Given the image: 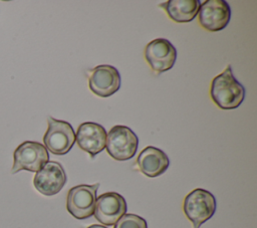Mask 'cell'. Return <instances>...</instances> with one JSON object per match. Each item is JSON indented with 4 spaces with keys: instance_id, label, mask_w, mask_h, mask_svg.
Instances as JSON below:
<instances>
[{
    "instance_id": "6da1fadb",
    "label": "cell",
    "mask_w": 257,
    "mask_h": 228,
    "mask_svg": "<svg viewBox=\"0 0 257 228\" xmlns=\"http://www.w3.org/2000/svg\"><path fill=\"white\" fill-rule=\"evenodd\" d=\"M210 95L214 103L222 109H234L243 102L245 88L235 78L231 65L213 78Z\"/></svg>"
},
{
    "instance_id": "7a4b0ae2",
    "label": "cell",
    "mask_w": 257,
    "mask_h": 228,
    "mask_svg": "<svg viewBox=\"0 0 257 228\" xmlns=\"http://www.w3.org/2000/svg\"><path fill=\"white\" fill-rule=\"evenodd\" d=\"M216 199L212 193L197 188L191 191L184 199L183 211L192 222L194 228H200L216 211Z\"/></svg>"
},
{
    "instance_id": "3957f363",
    "label": "cell",
    "mask_w": 257,
    "mask_h": 228,
    "mask_svg": "<svg viewBox=\"0 0 257 228\" xmlns=\"http://www.w3.org/2000/svg\"><path fill=\"white\" fill-rule=\"evenodd\" d=\"M48 161V151L42 144L33 141H25L20 144L13 153L11 174H16L22 170L36 173Z\"/></svg>"
},
{
    "instance_id": "277c9868",
    "label": "cell",
    "mask_w": 257,
    "mask_h": 228,
    "mask_svg": "<svg viewBox=\"0 0 257 228\" xmlns=\"http://www.w3.org/2000/svg\"><path fill=\"white\" fill-rule=\"evenodd\" d=\"M138 147L139 139L128 127L116 125L106 135L105 148L108 155L114 160L132 159L136 155Z\"/></svg>"
},
{
    "instance_id": "5b68a950",
    "label": "cell",
    "mask_w": 257,
    "mask_h": 228,
    "mask_svg": "<svg viewBox=\"0 0 257 228\" xmlns=\"http://www.w3.org/2000/svg\"><path fill=\"white\" fill-rule=\"evenodd\" d=\"M48 128L43 136L46 150L54 155L67 154L75 143V133L72 126L64 121L47 118Z\"/></svg>"
},
{
    "instance_id": "8992f818",
    "label": "cell",
    "mask_w": 257,
    "mask_h": 228,
    "mask_svg": "<svg viewBox=\"0 0 257 228\" xmlns=\"http://www.w3.org/2000/svg\"><path fill=\"white\" fill-rule=\"evenodd\" d=\"M99 183L77 185L69 189L66 198V209L74 218L82 220L93 215Z\"/></svg>"
},
{
    "instance_id": "52a82bcc",
    "label": "cell",
    "mask_w": 257,
    "mask_h": 228,
    "mask_svg": "<svg viewBox=\"0 0 257 228\" xmlns=\"http://www.w3.org/2000/svg\"><path fill=\"white\" fill-rule=\"evenodd\" d=\"M200 25L206 30L215 32L224 29L231 18V9L225 0H207L198 11Z\"/></svg>"
},
{
    "instance_id": "ba28073f",
    "label": "cell",
    "mask_w": 257,
    "mask_h": 228,
    "mask_svg": "<svg viewBox=\"0 0 257 228\" xmlns=\"http://www.w3.org/2000/svg\"><path fill=\"white\" fill-rule=\"evenodd\" d=\"M145 58L155 72L162 73L174 66L177 59V49L168 39L157 38L147 44Z\"/></svg>"
},
{
    "instance_id": "9c48e42d",
    "label": "cell",
    "mask_w": 257,
    "mask_h": 228,
    "mask_svg": "<svg viewBox=\"0 0 257 228\" xmlns=\"http://www.w3.org/2000/svg\"><path fill=\"white\" fill-rule=\"evenodd\" d=\"M66 174L60 163L48 161L33 178L35 189L45 196L57 194L66 183Z\"/></svg>"
},
{
    "instance_id": "30bf717a",
    "label": "cell",
    "mask_w": 257,
    "mask_h": 228,
    "mask_svg": "<svg viewBox=\"0 0 257 228\" xmlns=\"http://www.w3.org/2000/svg\"><path fill=\"white\" fill-rule=\"evenodd\" d=\"M88 86L94 94L108 97L119 89L120 74L112 65H98L89 71Z\"/></svg>"
},
{
    "instance_id": "8fae6325",
    "label": "cell",
    "mask_w": 257,
    "mask_h": 228,
    "mask_svg": "<svg viewBox=\"0 0 257 228\" xmlns=\"http://www.w3.org/2000/svg\"><path fill=\"white\" fill-rule=\"evenodd\" d=\"M126 212L124 198L115 192H107L96 198L93 215L95 219L105 226H111Z\"/></svg>"
},
{
    "instance_id": "7c38bea8",
    "label": "cell",
    "mask_w": 257,
    "mask_h": 228,
    "mask_svg": "<svg viewBox=\"0 0 257 228\" xmlns=\"http://www.w3.org/2000/svg\"><path fill=\"white\" fill-rule=\"evenodd\" d=\"M106 135V131L99 124L86 122L77 128L75 142L82 151L88 153L93 158L104 150Z\"/></svg>"
},
{
    "instance_id": "4fadbf2b",
    "label": "cell",
    "mask_w": 257,
    "mask_h": 228,
    "mask_svg": "<svg viewBox=\"0 0 257 228\" xmlns=\"http://www.w3.org/2000/svg\"><path fill=\"white\" fill-rule=\"evenodd\" d=\"M137 164L144 175L155 178L167 171L170 160L165 152L156 147L149 146L139 154Z\"/></svg>"
},
{
    "instance_id": "5bb4252c",
    "label": "cell",
    "mask_w": 257,
    "mask_h": 228,
    "mask_svg": "<svg viewBox=\"0 0 257 228\" xmlns=\"http://www.w3.org/2000/svg\"><path fill=\"white\" fill-rule=\"evenodd\" d=\"M198 0H169L159 6L165 9L167 15L177 23L191 22L200 8Z\"/></svg>"
},
{
    "instance_id": "9a60e30c",
    "label": "cell",
    "mask_w": 257,
    "mask_h": 228,
    "mask_svg": "<svg viewBox=\"0 0 257 228\" xmlns=\"http://www.w3.org/2000/svg\"><path fill=\"white\" fill-rule=\"evenodd\" d=\"M113 228H148V225L144 218L136 214H124L116 221Z\"/></svg>"
},
{
    "instance_id": "2e32d148",
    "label": "cell",
    "mask_w": 257,
    "mask_h": 228,
    "mask_svg": "<svg viewBox=\"0 0 257 228\" xmlns=\"http://www.w3.org/2000/svg\"><path fill=\"white\" fill-rule=\"evenodd\" d=\"M87 228H107V227H105L104 225H96V224H93V225H90V226L87 227Z\"/></svg>"
}]
</instances>
